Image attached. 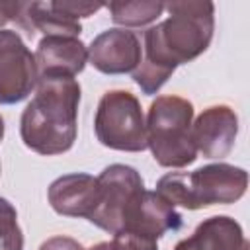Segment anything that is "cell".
<instances>
[{
  "instance_id": "obj_1",
  "label": "cell",
  "mask_w": 250,
  "mask_h": 250,
  "mask_svg": "<svg viewBox=\"0 0 250 250\" xmlns=\"http://www.w3.org/2000/svg\"><path fill=\"white\" fill-rule=\"evenodd\" d=\"M164 21L145 31V57L133 72V82L145 96L156 94L180 64L203 55L213 39V2H168Z\"/></svg>"
},
{
  "instance_id": "obj_2",
  "label": "cell",
  "mask_w": 250,
  "mask_h": 250,
  "mask_svg": "<svg viewBox=\"0 0 250 250\" xmlns=\"http://www.w3.org/2000/svg\"><path fill=\"white\" fill-rule=\"evenodd\" d=\"M80 84L70 76H39L20 119L23 145L43 156L68 152L76 141Z\"/></svg>"
},
{
  "instance_id": "obj_3",
  "label": "cell",
  "mask_w": 250,
  "mask_h": 250,
  "mask_svg": "<svg viewBox=\"0 0 250 250\" xmlns=\"http://www.w3.org/2000/svg\"><path fill=\"white\" fill-rule=\"evenodd\" d=\"M246 188L248 172L227 162L207 164L193 172H168L156 182V193L174 207L180 205L189 211L236 203Z\"/></svg>"
},
{
  "instance_id": "obj_4",
  "label": "cell",
  "mask_w": 250,
  "mask_h": 250,
  "mask_svg": "<svg viewBox=\"0 0 250 250\" xmlns=\"http://www.w3.org/2000/svg\"><path fill=\"white\" fill-rule=\"evenodd\" d=\"M146 148L162 168H184L195 162L191 141L193 104L182 96H158L146 115Z\"/></svg>"
},
{
  "instance_id": "obj_5",
  "label": "cell",
  "mask_w": 250,
  "mask_h": 250,
  "mask_svg": "<svg viewBox=\"0 0 250 250\" xmlns=\"http://www.w3.org/2000/svg\"><path fill=\"white\" fill-rule=\"evenodd\" d=\"M94 131L98 141L121 152H143L146 148V123L141 102L129 90H109L102 96Z\"/></svg>"
},
{
  "instance_id": "obj_6",
  "label": "cell",
  "mask_w": 250,
  "mask_h": 250,
  "mask_svg": "<svg viewBox=\"0 0 250 250\" xmlns=\"http://www.w3.org/2000/svg\"><path fill=\"white\" fill-rule=\"evenodd\" d=\"M100 201L88 217L92 225L105 232H119L123 229V215L137 193L145 189L141 174L127 164H109L98 176Z\"/></svg>"
},
{
  "instance_id": "obj_7",
  "label": "cell",
  "mask_w": 250,
  "mask_h": 250,
  "mask_svg": "<svg viewBox=\"0 0 250 250\" xmlns=\"http://www.w3.org/2000/svg\"><path fill=\"white\" fill-rule=\"evenodd\" d=\"M39 70L35 55L18 31L0 29V105L25 100L37 86Z\"/></svg>"
},
{
  "instance_id": "obj_8",
  "label": "cell",
  "mask_w": 250,
  "mask_h": 250,
  "mask_svg": "<svg viewBox=\"0 0 250 250\" xmlns=\"http://www.w3.org/2000/svg\"><path fill=\"white\" fill-rule=\"evenodd\" d=\"M143 59L141 39L135 31L113 27L96 35L88 47V62L102 74L135 72Z\"/></svg>"
},
{
  "instance_id": "obj_9",
  "label": "cell",
  "mask_w": 250,
  "mask_h": 250,
  "mask_svg": "<svg viewBox=\"0 0 250 250\" xmlns=\"http://www.w3.org/2000/svg\"><path fill=\"white\" fill-rule=\"evenodd\" d=\"M236 135L238 115L225 104L209 105L191 123V141L205 158H225L234 148Z\"/></svg>"
},
{
  "instance_id": "obj_10",
  "label": "cell",
  "mask_w": 250,
  "mask_h": 250,
  "mask_svg": "<svg viewBox=\"0 0 250 250\" xmlns=\"http://www.w3.org/2000/svg\"><path fill=\"white\" fill-rule=\"evenodd\" d=\"M180 227H182V215L176 211V207L168 203L160 193L143 189L129 203L123 215L121 230H129L158 240L166 232L178 230Z\"/></svg>"
},
{
  "instance_id": "obj_11",
  "label": "cell",
  "mask_w": 250,
  "mask_h": 250,
  "mask_svg": "<svg viewBox=\"0 0 250 250\" xmlns=\"http://www.w3.org/2000/svg\"><path fill=\"white\" fill-rule=\"evenodd\" d=\"M47 199L53 211L62 217L88 219L100 201L98 178L84 172L64 174L51 182L47 189Z\"/></svg>"
},
{
  "instance_id": "obj_12",
  "label": "cell",
  "mask_w": 250,
  "mask_h": 250,
  "mask_svg": "<svg viewBox=\"0 0 250 250\" xmlns=\"http://www.w3.org/2000/svg\"><path fill=\"white\" fill-rule=\"evenodd\" d=\"M35 62L39 76H70L80 74L88 62V47L78 37L45 35L37 43Z\"/></svg>"
},
{
  "instance_id": "obj_13",
  "label": "cell",
  "mask_w": 250,
  "mask_h": 250,
  "mask_svg": "<svg viewBox=\"0 0 250 250\" xmlns=\"http://www.w3.org/2000/svg\"><path fill=\"white\" fill-rule=\"evenodd\" d=\"M250 244L244 238V230L238 221L229 215H213L203 219L197 229L174 250H248Z\"/></svg>"
},
{
  "instance_id": "obj_14",
  "label": "cell",
  "mask_w": 250,
  "mask_h": 250,
  "mask_svg": "<svg viewBox=\"0 0 250 250\" xmlns=\"http://www.w3.org/2000/svg\"><path fill=\"white\" fill-rule=\"evenodd\" d=\"M20 27L29 35H33L35 31H43L45 35L78 37L82 33L80 21L59 12L53 2H23Z\"/></svg>"
},
{
  "instance_id": "obj_15",
  "label": "cell",
  "mask_w": 250,
  "mask_h": 250,
  "mask_svg": "<svg viewBox=\"0 0 250 250\" xmlns=\"http://www.w3.org/2000/svg\"><path fill=\"white\" fill-rule=\"evenodd\" d=\"M111 14V20L117 25L125 27H141L154 21L164 12V2L154 0H139V2H111L105 4Z\"/></svg>"
},
{
  "instance_id": "obj_16",
  "label": "cell",
  "mask_w": 250,
  "mask_h": 250,
  "mask_svg": "<svg viewBox=\"0 0 250 250\" xmlns=\"http://www.w3.org/2000/svg\"><path fill=\"white\" fill-rule=\"evenodd\" d=\"M0 250H23V232L16 207L4 197H0Z\"/></svg>"
},
{
  "instance_id": "obj_17",
  "label": "cell",
  "mask_w": 250,
  "mask_h": 250,
  "mask_svg": "<svg viewBox=\"0 0 250 250\" xmlns=\"http://www.w3.org/2000/svg\"><path fill=\"white\" fill-rule=\"evenodd\" d=\"M109 250H158V244L154 238L121 230L113 234V240L109 242Z\"/></svg>"
},
{
  "instance_id": "obj_18",
  "label": "cell",
  "mask_w": 250,
  "mask_h": 250,
  "mask_svg": "<svg viewBox=\"0 0 250 250\" xmlns=\"http://www.w3.org/2000/svg\"><path fill=\"white\" fill-rule=\"evenodd\" d=\"M53 6H55L59 12L70 16V18H74V20H78V18H88V16H92V14H96L98 10L104 8V4L76 2V0H59V2H53Z\"/></svg>"
},
{
  "instance_id": "obj_19",
  "label": "cell",
  "mask_w": 250,
  "mask_h": 250,
  "mask_svg": "<svg viewBox=\"0 0 250 250\" xmlns=\"http://www.w3.org/2000/svg\"><path fill=\"white\" fill-rule=\"evenodd\" d=\"M39 250H84V246H82L78 240L70 238V236L57 234V236L47 238V240L39 246Z\"/></svg>"
},
{
  "instance_id": "obj_20",
  "label": "cell",
  "mask_w": 250,
  "mask_h": 250,
  "mask_svg": "<svg viewBox=\"0 0 250 250\" xmlns=\"http://www.w3.org/2000/svg\"><path fill=\"white\" fill-rule=\"evenodd\" d=\"M21 10L23 2H0V27L6 25L8 21H16L20 25Z\"/></svg>"
},
{
  "instance_id": "obj_21",
  "label": "cell",
  "mask_w": 250,
  "mask_h": 250,
  "mask_svg": "<svg viewBox=\"0 0 250 250\" xmlns=\"http://www.w3.org/2000/svg\"><path fill=\"white\" fill-rule=\"evenodd\" d=\"M88 250H109V242H98L96 246H92Z\"/></svg>"
},
{
  "instance_id": "obj_22",
  "label": "cell",
  "mask_w": 250,
  "mask_h": 250,
  "mask_svg": "<svg viewBox=\"0 0 250 250\" xmlns=\"http://www.w3.org/2000/svg\"><path fill=\"white\" fill-rule=\"evenodd\" d=\"M4 119H2V115H0V143H2V139H4Z\"/></svg>"
}]
</instances>
